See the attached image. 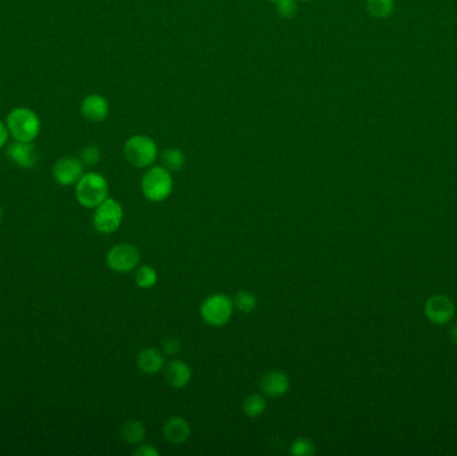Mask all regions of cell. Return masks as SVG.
<instances>
[{"label": "cell", "mask_w": 457, "mask_h": 456, "mask_svg": "<svg viewBox=\"0 0 457 456\" xmlns=\"http://www.w3.org/2000/svg\"><path fill=\"white\" fill-rule=\"evenodd\" d=\"M6 125L14 141L21 142H34L42 128L38 114L29 107L12 108L6 118Z\"/></svg>", "instance_id": "1"}, {"label": "cell", "mask_w": 457, "mask_h": 456, "mask_svg": "<svg viewBox=\"0 0 457 456\" xmlns=\"http://www.w3.org/2000/svg\"><path fill=\"white\" fill-rule=\"evenodd\" d=\"M75 197L83 208L96 209L108 198V182L99 173H85L75 185Z\"/></svg>", "instance_id": "2"}, {"label": "cell", "mask_w": 457, "mask_h": 456, "mask_svg": "<svg viewBox=\"0 0 457 456\" xmlns=\"http://www.w3.org/2000/svg\"><path fill=\"white\" fill-rule=\"evenodd\" d=\"M123 154L128 163L138 169H146L154 165L158 158V146L155 141L148 136H133L126 141Z\"/></svg>", "instance_id": "3"}, {"label": "cell", "mask_w": 457, "mask_h": 456, "mask_svg": "<svg viewBox=\"0 0 457 456\" xmlns=\"http://www.w3.org/2000/svg\"><path fill=\"white\" fill-rule=\"evenodd\" d=\"M174 186V181L171 173L160 166H150V169L145 173L140 189L143 196L151 202H162L170 197L171 191Z\"/></svg>", "instance_id": "4"}, {"label": "cell", "mask_w": 457, "mask_h": 456, "mask_svg": "<svg viewBox=\"0 0 457 456\" xmlns=\"http://www.w3.org/2000/svg\"><path fill=\"white\" fill-rule=\"evenodd\" d=\"M233 310L232 298H227L224 293H215L203 301L201 316L203 321L212 327H224L230 321Z\"/></svg>", "instance_id": "5"}, {"label": "cell", "mask_w": 457, "mask_h": 456, "mask_svg": "<svg viewBox=\"0 0 457 456\" xmlns=\"http://www.w3.org/2000/svg\"><path fill=\"white\" fill-rule=\"evenodd\" d=\"M123 221V208L114 200L107 198L99 206H96L93 216V225L96 232L101 234H111L117 232Z\"/></svg>", "instance_id": "6"}, {"label": "cell", "mask_w": 457, "mask_h": 456, "mask_svg": "<svg viewBox=\"0 0 457 456\" xmlns=\"http://www.w3.org/2000/svg\"><path fill=\"white\" fill-rule=\"evenodd\" d=\"M106 263L111 270L118 273H128L139 265L140 252L134 245H114L107 252Z\"/></svg>", "instance_id": "7"}, {"label": "cell", "mask_w": 457, "mask_h": 456, "mask_svg": "<svg viewBox=\"0 0 457 456\" xmlns=\"http://www.w3.org/2000/svg\"><path fill=\"white\" fill-rule=\"evenodd\" d=\"M83 163L79 158L74 157H63L55 162L53 168V177L56 183L62 186L76 185V182L82 178Z\"/></svg>", "instance_id": "8"}, {"label": "cell", "mask_w": 457, "mask_h": 456, "mask_svg": "<svg viewBox=\"0 0 457 456\" xmlns=\"http://www.w3.org/2000/svg\"><path fill=\"white\" fill-rule=\"evenodd\" d=\"M7 157L12 163L21 169H32L39 161V153L34 142H12L6 151Z\"/></svg>", "instance_id": "9"}, {"label": "cell", "mask_w": 457, "mask_h": 456, "mask_svg": "<svg viewBox=\"0 0 457 456\" xmlns=\"http://www.w3.org/2000/svg\"><path fill=\"white\" fill-rule=\"evenodd\" d=\"M82 116L93 123L103 122L110 113V105L106 98L101 94H90L85 96L81 103Z\"/></svg>", "instance_id": "10"}, {"label": "cell", "mask_w": 457, "mask_h": 456, "mask_svg": "<svg viewBox=\"0 0 457 456\" xmlns=\"http://www.w3.org/2000/svg\"><path fill=\"white\" fill-rule=\"evenodd\" d=\"M260 388L269 397H281L290 388V379L285 372L269 371L261 378Z\"/></svg>", "instance_id": "11"}, {"label": "cell", "mask_w": 457, "mask_h": 456, "mask_svg": "<svg viewBox=\"0 0 457 456\" xmlns=\"http://www.w3.org/2000/svg\"><path fill=\"white\" fill-rule=\"evenodd\" d=\"M426 315L435 324H446L455 315L453 303L446 296H432L426 301Z\"/></svg>", "instance_id": "12"}, {"label": "cell", "mask_w": 457, "mask_h": 456, "mask_svg": "<svg viewBox=\"0 0 457 456\" xmlns=\"http://www.w3.org/2000/svg\"><path fill=\"white\" fill-rule=\"evenodd\" d=\"M165 380L173 388H185L192 380V368L182 360H171L166 364L165 370Z\"/></svg>", "instance_id": "13"}, {"label": "cell", "mask_w": 457, "mask_h": 456, "mask_svg": "<svg viewBox=\"0 0 457 456\" xmlns=\"http://www.w3.org/2000/svg\"><path fill=\"white\" fill-rule=\"evenodd\" d=\"M162 432L166 440H169L173 445H182L192 435V428L189 422L183 417L173 416L163 425Z\"/></svg>", "instance_id": "14"}, {"label": "cell", "mask_w": 457, "mask_h": 456, "mask_svg": "<svg viewBox=\"0 0 457 456\" xmlns=\"http://www.w3.org/2000/svg\"><path fill=\"white\" fill-rule=\"evenodd\" d=\"M137 365L139 371L146 375H155L165 368L163 353L154 348H145L137 356Z\"/></svg>", "instance_id": "15"}, {"label": "cell", "mask_w": 457, "mask_h": 456, "mask_svg": "<svg viewBox=\"0 0 457 456\" xmlns=\"http://www.w3.org/2000/svg\"><path fill=\"white\" fill-rule=\"evenodd\" d=\"M120 436L128 445H140L146 437V428L139 420H128L120 427Z\"/></svg>", "instance_id": "16"}, {"label": "cell", "mask_w": 457, "mask_h": 456, "mask_svg": "<svg viewBox=\"0 0 457 456\" xmlns=\"http://www.w3.org/2000/svg\"><path fill=\"white\" fill-rule=\"evenodd\" d=\"M160 162L165 169L169 170L170 173H177L183 169L186 163V157L182 150L169 148L160 154Z\"/></svg>", "instance_id": "17"}, {"label": "cell", "mask_w": 457, "mask_h": 456, "mask_svg": "<svg viewBox=\"0 0 457 456\" xmlns=\"http://www.w3.org/2000/svg\"><path fill=\"white\" fill-rule=\"evenodd\" d=\"M242 410L244 414L249 417H260L261 415L265 412L266 410V400L265 397L260 393H253L249 395L242 403Z\"/></svg>", "instance_id": "18"}, {"label": "cell", "mask_w": 457, "mask_h": 456, "mask_svg": "<svg viewBox=\"0 0 457 456\" xmlns=\"http://www.w3.org/2000/svg\"><path fill=\"white\" fill-rule=\"evenodd\" d=\"M134 280H135L137 287L140 288V289H150V288H153L157 284L158 275H157V270L153 266H137Z\"/></svg>", "instance_id": "19"}, {"label": "cell", "mask_w": 457, "mask_h": 456, "mask_svg": "<svg viewBox=\"0 0 457 456\" xmlns=\"http://www.w3.org/2000/svg\"><path fill=\"white\" fill-rule=\"evenodd\" d=\"M234 308L242 313H252L257 308V298L249 290H241L233 300Z\"/></svg>", "instance_id": "20"}, {"label": "cell", "mask_w": 457, "mask_h": 456, "mask_svg": "<svg viewBox=\"0 0 457 456\" xmlns=\"http://www.w3.org/2000/svg\"><path fill=\"white\" fill-rule=\"evenodd\" d=\"M368 11L376 18H388L394 9V0H366Z\"/></svg>", "instance_id": "21"}, {"label": "cell", "mask_w": 457, "mask_h": 456, "mask_svg": "<svg viewBox=\"0 0 457 456\" xmlns=\"http://www.w3.org/2000/svg\"><path fill=\"white\" fill-rule=\"evenodd\" d=\"M289 452L292 455L310 456L314 455L317 452V448H316V445L307 437H298L290 445Z\"/></svg>", "instance_id": "22"}, {"label": "cell", "mask_w": 457, "mask_h": 456, "mask_svg": "<svg viewBox=\"0 0 457 456\" xmlns=\"http://www.w3.org/2000/svg\"><path fill=\"white\" fill-rule=\"evenodd\" d=\"M101 158H102V151L96 145L86 146L85 149H82V151H81V157H79V159L82 161V163L86 166L98 165Z\"/></svg>", "instance_id": "23"}, {"label": "cell", "mask_w": 457, "mask_h": 456, "mask_svg": "<svg viewBox=\"0 0 457 456\" xmlns=\"http://www.w3.org/2000/svg\"><path fill=\"white\" fill-rule=\"evenodd\" d=\"M277 11L281 18L290 19L297 14V0H278L276 3Z\"/></svg>", "instance_id": "24"}, {"label": "cell", "mask_w": 457, "mask_h": 456, "mask_svg": "<svg viewBox=\"0 0 457 456\" xmlns=\"http://www.w3.org/2000/svg\"><path fill=\"white\" fill-rule=\"evenodd\" d=\"M182 344L177 338H169L162 343V353L168 356H175L181 352Z\"/></svg>", "instance_id": "25"}, {"label": "cell", "mask_w": 457, "mask_h": 456, "mask_svg": "<svg viewBox=\"0 0 457 456\" xmlns=\"http://www.w3.org/2000/svg\"><path fill=\"white\" fill-rule=\"evenodd\" d=\"M135 456H160V451L151 445H139L134 452Z\"/></svg>", "instance_id": "26"}, {"label": "cell", "mask_w": 457, "mask_h": 456, "mask_svg": "<svg viewBox=\"0 0 457 456\" xmlns=\"http://www.w3.org/2000/svg\"><path fill=\"white\" fill-rule=\"evenodd\" d=\"M10 137V131H9V128H7L6 122H1V121H0V149L7 145Z\"/></svg>", "instance_id": "27"}, {"label": "cell", "mask_w": 457, "mask_h": 456, "mask_svg": "<svg viewBox=\"0 0 457 456\" xmlns=\"http://www.w3.org/2000/svg\"><path fill=\"white\" fill-rule=\"evenodd\" d=\"M451 339L453 340L457 344V325L452 327V329H451Z\"/></svg>", "instance_id": "28"}, {"label": "cell", "mask_w": 457, "mask_h": 456, "mask_svg": "<svg viewBox=\"0 0 457 456\" xmlns=\"http://www.w3.org/2000/svg\"><path fill=\"white\" fill-rule=\"evenodd\" d=\"M1 217H3V212H1V206H0V223H1Z\"/></svg>", "instance_id": "29"}, {"label": "cell", "mask_w": 457, "mask_h": 456, "mask_svg": "<svg viewBox=\"0 0 457 456\" xmlns=\"http://www.w3.org/2000/svg\"><path fill=\"white\" fill-rule=\"evenodd\" d=\"M270 1H273V3H277V1H278V0H270Z\"/></svg>", "instance_id": "30"}, {"label": "cell", "mask_w": 457, "mask_h": 456, "mask_svg": "<svg viewBox=\"0 0 457 456\" xmlns=\"http://www.w3.org/2000/svg\"><path fill=\"white\" fill-rule=\"evenodd\" d=\"M302 1H309V0H302Z\"/></svg>", "instance_id": "31"}]
</instances>
